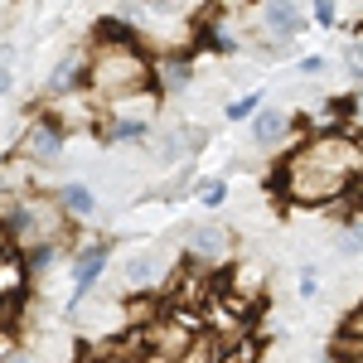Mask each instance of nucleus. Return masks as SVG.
<instances>
[{
	"label": "nucleus",
	"instance_id": "obj_1",
	"mask_svg": "<svg viewBox=\"0 0 363 363\" xmlns=\"http://www.w3.org/2000/svg\"><path fill=\"white\" fill-rule=\"evenodd\" d=\"M150 78H155V54L140 44L136 29L121 25V29L92 34V44H87V97L97 107L155 87Z\"/></svg>",
	"mask_w": 363,
	"mask_h": 363
},
{
	"label": "nucleus",
	"instance_id": "obj_2",
	"mask_svg": "<svg viewBox=\"0 0 363 363\" xmlns=\"http://www.w3.org/2000/svg\"><path fill=\"white\" fill-rule=\"evenodd\" d=\"M349 189H354V174L330 165L306 136L296 145H286V155L277 165V194L286 203H296V208H330L339 199H349Z\"/></svg>",
	"mask_w": 363,
	"mask_h": 363
},
{
	"label": "nucleus",
	"instance_id": "obj_3",
	"mask_svg": "<svg viewBox=\"0 0 363 363\" xmlns=\"http://www.w3.org/2000/svg\"><path fill=\"white\" fill-rule=\"evenodd\" d=\"M0 228H5V238L20 247L25 257L29 247H39V242H54V238H68L73 223H68V213L58 208L54 189H25V194H0Z\"/></svg>",
	"mask_w": 363,
	"mask_h": 363
},
{
	"label": "nucleus",
	"instance_id": "obj_4",
	"mask_svg": "<svg viewBox=\"0 0 363 363\" xmlns=\"http://www.w3.org/2000/svg\"><path fill=\"white\" fill-rule=\"evenodd\" d=\"M179 262H189L203 277H218V272H233L238 267V233L223 218H199L184 242H179Z\"/></svg>",
	"mask_w": 363,
	"mask_h": 363
},
{
	"label": "nucleus",
	"instance_id": "obj_5",
	"mask_svg": "<svg viewBox=\"0 0 363 363\" xmlns=\"http://www.w3.org/2000/svg\"><path fill=\"white\" fill-rule=\"evenodd\" d=\"M310 29H315L310 5H301V0H262L257 5V34H252V44L262 54H286Z\"/></svg>",
	"mask_w": 363,
	"mask_h": 363
},
{
	"label": "nucleus",
	"instance_id": "obj_6",
	"mask_svg": "<svg viewBox=\"0 0 363 363\" xmlns=\"http://www.w3.org/2000/svg\"><path fill=\"white\" fill-rule=\"evenodd\" d=\"M68 136H73V126L54 107H44V112H34L25 121V131L15 140V155H25L29 165H39V169H54L68 155Z\"/></svg>",
	"mask_w": 363,
	"mask_h": 363
},
{
	"label": "nucleus",
	"instance_id": "obj_7",
	"mask_svg": "<svg viewBox=\"0 0 363 363\" xmlns=\"http://www.w3.org/2000/svg\"><path fill=\"white\" fill-rule=\"evenodd\" d=\"M107 267H112V238H87V242H78V247H73V257H68V281H73V296H68V306H63V315H68V320H73V315L92 301V291L102 286Z\"/></svg>",
	"mask_w": 363,
	"mask_h": 363
},
{
	"label": "nucleus",
	"instance_id": "obj_8",
	"mask_svg": "<svg viewBox=\"0 0 363 363\" xmlns=\"http://www.w3.org/2000/svg\"><path fill=\"white\" fill-rule=\"evenodd\" d=\"M160 286H169V257L160 247H136L131 257H121L116 296H150Z\"/></svg>",
	"mask_w": 363,
	"mask_h": 363
},
{
	"label": "nucleus",
	"instance_id": "obj_9",
	"mask_svg": "<svg viewBox=\"0 0 363 363\" xmlns=\"http://www.w3.org/2000/svg\"><path fill=\"white\" fill-rule=\"evenodd\" d=\"M87 92V44H73V49H63L54 58V68H49V78L39 87V97L44 102H73V97H83Z\"/></svg>",
	"mask_w": 363,
	"mask_h": 363
},
{
	"label": "nucleus",
	"instance_id": "obj_10",
	"mask_svg": "<svg viewBox=\"0 0 363 363\" xmlns=\"http://www.w3.org/2000/svg\"><path fill=\"white\" fill-rule=\"evenodd\" d=\"M247 126H252V145H257V150H286V145H296L301 131H306V126H301V116L286 112L281 102H267Z\"/></svg>",
	"mask_w": 363,
	"mask_h": 363
},
{
	"label": "nucleus",
	"instance_id": "obj_11",
	"mask_svg": "<svg viewBox=\"0 0 363 363\" xmlns=\"http://www.w3.org/2000/svg\"><path fill=\"white\" fill-rule=\"evenodd\" d=\"M199 78V54L194 49H155V92L160 97H184Z\"/></svg>",
	"mask_w": 363,
	"mask_h": 363
},
{
	"label": "nucleus",
	"instance_id": "obj_12",
	"mask_svg": "<svg viewBox=\"0 0 363 363\" xmlns=\"http://www.w3.org/2000/svg\"><path fill=\"white\" fill-rule=\"evenodd\" d=\"M54 199H58V208L68 213V223L73 228H87L92 218H97V189L87 184V179H58L54 184Z\"/></svg>",
	"mask_w": 363,
	"mask_h": 363
},
{
	"label": "nucleus",
	"instance_id": "obj_13",
	"mask_svg": "<svg viewBox=\"0 0 363 363\" xmlns=\"http://www.w3.org/2000/svg\"><path fill=\"white\" fill-rule=\"evenodd\" d=\"M73 238H54V242H39V247H29L25 252V272L29 281H44V277H54L58 267H68V257H73Z\"/></svg>",
	"mask_w": 363,
	"mask_h": 363
},
{
	"label": "nucleus",
	"instance_id": "obj_14",
	"mask_svg": "<svg viewBox=\"0 0 363 363\" xmlns=\"http://www.w3.org/2000/svg\"><path fill=\"white\" fill-rule=\"evenodd\" d=\"M150 145V160L160 169H174L189 160V140H184V121H174V126H155V136L145 140Z\"/></svg>",
	"mask_w": 363,
	"mask_h": 363
},
{
	"label": "nucleus",
	"instance_id": "obj_15",
	"mask_svg": "<svg viewBox=\"0 0 363 363\" xmlns=\"http://www.w3.org/2000/svg\"><path fill=\"white\" fill-rule=\"evenodd\" d=\"M262 344L267 339L252 335V330H233V335H223V363H262Z\"/></svg>",
	"mask_w": 363,
	"mask_h": 363
},
{
	"label": "nucleus",
	"instance_id": "obj_16",
	"mask_svg": "<svg viewBox=\"0 0 363 363\" xmlns=\"http://www.w3.org/2000/svg\"><path fill=\"white\" fill-rule=\"evenodd\" d=\"M194 199H199V208L218 213L228 199H233V184H228L223 174H203V179H194Z\"/></svg>",
	"mask_w": 363,
	"mask_h": 363
},
{
	"label": "nucleus",
	"instance_id": "obj_17",
	"mask_svg": "<svg viewBox=\"0 0 363 363\" xmlns=\"http://www.w3.org/2000/svg\"><path fill=\"white\" fill-rule=\"evenodd\" d=\"M262 107H267V92H257V87H252V92H238V97L223 102V121H233V126H238V121H252Z\"/></svg>",
	"mask_w": 363,
	"mask_h": 363
},
{
	"label": "nucleus",
	"instance_id": "obj_18",
	"mask_svg": "<svg viewBox=\"0 0 363 363\" xmlns=\"http://www.w3.org/2000/svg\"><path fill=\"white\" fill-rule=\"evenodd\" d=\"M335 252H339V257H363V223H359V218H344V223H339Z\"/></svg>",
	"mask_w": 363,
	"mask_h": 363
},
{
	"label": "nucleus",
	"instance_id": "obj_19",
	"mask_svg": "<svg viewBox=\"0 0 363 363\" xmlns=\"http://www.w3.org/2000/svg\"><path fill=\"white\" fill-rule=\"evenodd\" d=\"M145 10H150L155 20H184V15L199 10V0H145Z\"/></svg>",
	"mask_w": 363,
	"mask_h": 363
},
{
	"label": "nucleus",
	"instance_id": "obj_20",
	"mask_svg": "<svg viewBox=\"0 0 363 363\" xmlns=\"http://www.w3.org/2000/svg\"><path fill=\"white\" fill-rule=\"evenodd\" d=\"M339 63H344V73H349V83L363 87V34L359 39H349L344 44V54H339Z\"/></svg>",
	"mask_w": 363,
	"mask_h": 363
},
{
	"label": "nucleus",
	"instance_id": "obj_21",
	"mask_svg": "<svg viewBox=\"0 0 363 363\" xmlns=\"http://www.w3.org/2000/svg\"><path fill=\"white\" fill-rule=\"evenodd\" d=\"M320 291H325V277H320V267H315V262H306V267L296 272V296H301V301H315Z\"/></svg>",
	"mask_w": 363,
	"mask_h": 363
},
{
	"label": "nucleus",
	"instance_id": "obj_22",
	"mask_svg": "<svg viewBox=\"0 0 363 363\" xmlns=\"http://www.w3.org/2000/svg\"><path fill=\"white\" fill-rule=\"evenodd\" d=\"M330 68H335L330 54H301L296 58V73H301V78H330Z\"/></svg>",
	"mask_w": 363,
	"mask_h": 363
},
{
	"label": "nucleus",
	"instance_id": "obj_23",
	"mask_svg": "<svg viewBox=\"0 0 363 363\" xmlns=\"http://www.w3.org/2000/svg\"><path fill=\"white\" fill-rule=\"evenodd\" d=\"M315 29H339V0H306Z\"/></svg>",
	"mask_w": 363,
	"mask_h": 363
},
{
	"label": "nucleus",
	"instance_id": "obj_24",
	"mask_svg": "<svg viewBox=\"0 0 363 363\" xmlns=\"http://www.w3.org/2000/svg\"><path fill=\"white\" fill-rule=\"evenodd\" d=\"M184 140H189V160H199V155L208 150V140H213V126H203V121H184Z\"/></svg>",
	"mask_w": 363,
	"mask_h": 363
},
{
	"label": "nucleus",
	"instance_id": "obj_25",
	"mask_svg": "<svg viewBox=\"0 0 363 363\" xmlns=\"http://www.w3.org/2000/svg\"><path fill=\"white\" fill-rule=\"evenodd\" d=\"M15 92V49L10 44H0V102Z\"/></svg>",
	"mask_w": 363,
	"mask_h": 363
},
{
	"label": "nucleus",
	"instance_id": "obj_26",
	"mask_svg": "<svg viewBox=\"0 0 363 363\" xmlns=\"http://www.w3.org/2000/svg\"><path fill=\"white\" fill-rule=\"evenodd\" d=\"M0 363H44V354H39L34 344H20V339H15V344L0 354Z\"/></svg>",
	"mask_w": 363,
	"mask_h": 363
},
{
	"label": "nucleus",
	"instance_id": "obj_27",
	"mask_svg": "<svg viewBox=\"0 0 363 363\" xmlns=\"http://www.w3.org/2000/svg\"><path fill=\"white\" fill-rule=\"evenodd\" d=\"M344 102H349V121L363 126V87H354V97H344Z\"/></svg>",
	"mask_w": 363,
	"mask_h": 363
},
{
	"label": "nucleus",
	"instance_id": "obj_28",
	"mask_svg": "<svg viewBox=\"0 0 363 363\" xmlns=\"http://www.w3.org/2000/svg\"><path fill=\"white\" fill-rule=\"evenodd\" d=\"M344 335H363V306L349 315V330H344Z\"/></svg>",
	"mask_w": 363,
	"mask_h": 363
},
{
	"label": "nucleus",
	"instance_id": "obj_29",
	"mask_svg": "<svg viewBox=\"0 0 363 363\" xmlns=\"http://www.w3.org/2000/svg\"><path fill=\"white\" fill-rule=\"evenodd\" d=\"M10 344H15V335H10V330H0V354H5Z\"/></svg>",
	"mask_w": 363,
	"mask_h": 363
},
{
	"label": "nucleus",
	"instance_id": "obj_30",
	"mask_svg": "<svg viewBox=\"0 0 363 363\" xmlns=\"http://www.w3.org/2000/svg\"><path fill=\"white\" fill-rule=\"evenodd\" d=\"M0 44H5V10H0Z\"/></svg>",
	"mask_w": 363,
	"mask_h": 363
}]
</instances>
